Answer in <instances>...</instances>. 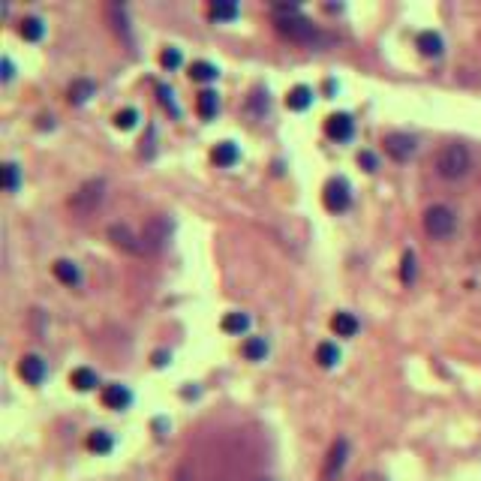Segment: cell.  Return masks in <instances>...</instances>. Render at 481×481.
I'll list each match as a JSON object with an SVG mask.
<instances>
[{
  "mask_svg": "<svg viewBox=\"0 0 481 481\" xmlns=\"http://www.w3.org/2000/svg\"><path fill=\"white\" fill-rule=\"evenodd\" d=\"M274 24L283 36H289V40H295L301 45H322L325 40H328V36H322V30L310 18L301 16V9L295 4H277L274 6Z\"/></svg>",
  "mask_w": 481,
  "mask_h": 481,
  "instance_id": "6da1fadb",
  "label": "cell"
},
{
  "mask_svg": "<svg viewBox=\"0 0 481 481\" xmlns=\"http://www.w3.org/2000/svg\"><path fill=\"white\" fill-rule=\"evenodd\" d=\"M469 166H473V156H469V148L460 141H451L436 153V172L445 180H460L466 178Z\"/></svg>",
  "mask_w": 481,
  "mask_h": 481,
  "instance_id": "7a4b0ae2",
  "label": "cell"
},
{
  "mask_svg": "<svg viewBox=\"0 0 481 481\" xmlns=\"http://www.w3.org/2000/svg\"><path fill=\"white\" fill-rule=\"evenodd\" d=\"M457 228V216L448 204H430L424 211V232L433 238V240H445L451 238Z\"/></svg>",
  "mask_w": 481,
  "mask_h": 481,
  "instance_id": "3957f363",
  "label": "cell"
},
{
  "mask_svg": "<svg viewBox=\"0 0 481 481\" xmlns=\"http://www.w3.org/2000/svg\"><path fill=\"white\" fill-rule=\"evenodd\" d=\"M139 238H141V250L144 253H160L168 244V238H172V220H168L166 214H153L151 220L144 223Z\"/></svg>",
  "mask_w": 481,
  "mask_h": 481,
  "instance_id": "277c9868",
  "label": "cell"
},
{
  "mask_svg": "<svg viewBox=\"0 0 481 481\" xmlns=\"http://www.w3.org/2000/svg\"><path fill=\"white\" fill-rule=\"evenodd\" d=\"M103 196H105V180L103 178H93V180H84V184L72 192V199H69V208L76 211V214H91V211H96L100 208V202H103Z\"/></svg>",
  "mask_w": 481,
  "mask_h": 481,
  "instance_id": "5b68a950",
  "label": "cell"
},
{
  "mask_svg": "<svg viewBox=\"0 0 481 481\" xmlns=\"http://www.w3.org/2000/svg\"><path fill=\"white\" fill-rule=\"evenodd\" d=\"M322 202H325V208L334 211V214L346 211L349 204H352V187H349V180L346 178H331L328 184H325V190H322Z\"/></svg>",
  "mask_w": 481,
  "mask_h": 481,
  "instance_id": "8992f818",
  "label": "cell"
},
{
  "mask_svg": "<svg viewBox=\"0 0 481 481\" xmlns=\"http://www.w3.org/2000/svg\"><path fill=\"white\" fill-rule=\"evenodd\" d=\"M382 144H385V153H388L391 160H397V163L412 160V153L418 148V141L409 136V132H388V136L382 139Z\"/></svg>",
  "mask_w": 481,
  "mask_h": 481,
  "instance_id": "52a82bcc",
  "label": "cell"
},
{
  "mask_svg": "<svg viewBox=\"0 0 481 481\" xmlns=\"http://www.w3.org/2000/svg\"><path fill=\"white\" fill-rule=\"evenodd\" d=\"M108 238H112V244H115L117 250L132 253V256H139V253H144V250H141V238H139V235H132V228H129L127 223H115V226H108Z\"/></svg>",
  "mask_w": 481,
  "mask_h": 481,
  "instance_id": "ba28073f",
  "label": "cell"
},
{
  "mask_svg": "<svg viewBox=\"0 0 481 481\" xmlns=\"http://www.w3.org/2000/svg\"><path fill=\"white\" fill-rule=\"evenodd\" d=\"M346 457H349V442H346V439H337V442L331 445V451H328V460H325L322 481H334L337 475H340L343 466H346Z\"/></svg>",
  "mask_w": 481,
  "mask_h": 481,
  "instance_id": "9c48e42d",
  "label": "cell"
},
{
  "mask_svg": "<svg viewBox=\"0 0 481 481\" xmlns=\"http://www.w3.org/2000/svg\"><path fill=\"white\" fill-rule=\"evenodd\" d=\"M325 132H328V139H334V141H349L355 132V120L346 112H337L325 120Z\"/></svg>",
  "mask_w": 481,
  "mask_h": 481,
  "instance_id": "30bf717a",
  "label": "cell"
},
{
  "mask_svg": "<svg viewBox=\"0 0 481 481\" xmlns=\"http://www.w3.org/2000/svg\"><path fill=\"white\" fill-rule=\"evenodd\" d=\"M45 361L40 358V355H24L21 358V364H18V373H21V376L24 379H28L30 385H40L42 379H45Z\"/></svg>",
  "mask_w": 481,
  "mask_h": 481,
  "instance_id": "8fae6325",
  "label": "cell"
},
{
  "mask_svg": "<svg viewBox=\"0 0 481 481\" xmlns=\"http://www.w3.org/2000/svg\"><path fill=\"white\" fill-rule=\"evenodd\" d=\"M132 403V391L127 385H105L103 388V406L108 409H127Z\"/></svg>",
  "mask_w": 481,
  "mask_h": 481,
  "instance_id": "7c38bea8",
  "label": "cell"
},
{
  "mask_svg": "<svg viewBox=\"0 0 481 481\" xmlns=\"http://www.w3.org/2000/svg\"><path fill=\"white\" fill-rule=\"evenodd\" d=\"M52 271H54V277L60 283H66V286H79L81 283V271H79V265L76 262H69V259H57L54 265H52Z\"/></svg>",
  "mask_w": 481,
  "mask_h": 481,
  "instance_id": "4fadbf2b",
  "label": "cell"
},
{
  "mask_svg": "<svg viewBox=\"0 0 481 481\" xmlns=\"http://www.w3.org/2000/svg\"><path fill=\"white\" fill-rule=\"evenodd\" d=\"M214 163L216 166H223V168H228V166H235L238 163V156H240V151H238V144L235 141H220L214 148Z\"/></svg>",
  "mask_w": 481,
  "mask_h": 481,
  "instance_id": "5bb4252c",
  "label": "cell"
},
{
  "mask_svg": "<svg viewBox=\"0 0 481 481\" xmlns=\"http://www.w3.org/2000/svg\"><path fill=\"white\" fill-rule=\"evenodd\" d=\"M418 48H421V54H427V57H439L445 45L436 30H424V33H418Z\"/></svg>",
  "mask_w": 481,
  "mask_h": 481,
  "instance_id": "9a60e30c",
  "label": "cell"
},
{
  "mask_svg": "<svg viewBox=\"0 0 481 481\" xmlns=\"http://www.w3.org/2000/svg\"><path fill=\"white\" fill-rule=\"evenodd\" d=\"M310 103H313V91L307 84H298V88H292L286 96V105L292 108V112H304V108H310Z\"/></svg>",
  "mask_w": 481,
  "mask_h": 481,
  "instance_id": "2e32d148",
  "label": "cell"
},
{
  "mask_svg": "<svg viewBox=\"0 0 481 481\" xmlns=\"http://www.w3.org/2000/svg\"><path fill=\"white\" fill-rule=\"evenodd\" d=\"M18 33H21L28 42H36V40H42L45 24H42V18H40V16H24V18H21Z\"/></svg>",
  "mask_w": 481,
  "mask_h": 481,
  "instance_id": "e0dca14e",
  "label": "cell"
},
{
  "mask_svg": "<svg viewBox=\"0 0 481 481\" xmlns=\"http://www.w3.org/2000/svg\"><path fill=\"white\" fill-rule=\"evenodd\" d=\"M93 91H96V84L93 81H88V79H79V81H72V88H69V103L72 105H84L93 96Z\"/></svg>",
  "mask_w": 481,
  "mask_h": 481,
  "instance_id": "ac0fdd59",
  "label": "cell"
},
{
  "mask_svg": "<svg viewBox=\"0 0 481 481\" xmlns=\"http://www.w3.org/2000/svg\"><path fill=\"white\" fill-rule=\"evenodd\" d=\"M331 328L337 337H355L358 331V319L352 316V313H337V316L331 319Z\"/></svg>",
  "mask_w": 481,
  "mask_h": 481,
  "instance_id": "d6986e66",
  "label": "cell"
},
{
  "mask_svg": "<svg viewBox=\"0 0 481 481\" xmlns=\"http://www.w3.org/2000/svg\"><path fill=\"white\" fill-rule=\"evenodd\" d=\"M247 328H250V316H247V313L235 310V313H226V316H223V331L226 334H244Z\"/></svg>",
  "mask_w": 481,
  "mask_h": 481,
  "instance_id": "ffe728a7",
  "label": "cell"
},
{
  "mask_svg": "<svg viewBox=\"0 0 481 481\" xmlns=\"http://www.w3.org/2000/svg\"><path fill=\"white\" fill-rule=\"evenodd\" d=\"M69 382H72V388H79V391H91V388H96V373L91 367H76Z\"/></svg>",
  "mask_w": 481,
  "mask_h": 481,
  "instance_id": "44dd1931",
  "label": "cell"
},
{
  "mask_svg": "<svg viewBox=\"0 0 481 481\" xmlns=\"http://www.w3.org/2000/svg\"><path fill=\"white\" fill-rule=\"evenodd\" d=\"M88 448H91V451H96V454H108V451L115 448L112 433H105V430H93L91 436H88Z\"/></svg>",
  "mask_w": 481,
  "mask_h": 481,
  "instance_id": "7402d4cb",
  "label": "cell"
},
{
  "mask_svg": "<svg viewBox=\"0 0 481 481\" xmlns=\"http://www.w3.org/2000/svg\"><path fill=\"white\" fill-rule=\"evenodd\" d=\"M196 108H199V115L208 120V117H214L216 115V108H220V100H216V93L214 91H202L199 93V100H196Z\"/></svg>",
  "mask_w": 481,
  "mask_h": 481,
  "instance_id": "603a6c76",
  "label": "cell"
},
{
  "mask_svg": "<svg viewBox=\"0 0 481 481\" xmlns=\"http://www.w3.org/2000/svg\"><path fill=\"white\" fill-rule=\"evenodd\" d=\"M211 18L214 21H232V18H238V4H228V0H214V4H211Z\"/></svg>",
  "mask_w": 481,
  "mask_h": 481,
  "instance_id": "cb8c5ba5",
  "label": "cell"
},
{
  "mask_svg": "<svg viewBox=\"0 0 481 481\" xmlns=\"http://www.w3.org/2000/svg\"><path fill=\"white\" fill-rule=\"evenodd\" d=\"M316 361H319V367L331 370V367H337V361H340V349H337L334 343H322L316 349Z\"/></svg>",
  "mask_w": 481,
  "mask_h": 481,
  "instance_id": "d4e9b609",
  "label": "cell"
},
{
  "mask_svg": "<svg viewBox=\"0 0 481 481\" xmlns=\"http://www.w3.org/2000/svg\"><path fill=\"white\" fill-rule=\"evenodd\" d=\"M220 72H216L214 64H208V60H196V64L190 66V79L192 81H214Z\"/></svg>",
  "mask_w": 481,
  "mask_h": 481,
  "instance_id": "484cf974",
  "label": "cell"
},
{
  "mask_svg": "<svg viewBox=\"0 0 481 481\" xmlns=\"http://www.w3.org/2000/svg\"><path fill=\"white\" fill-rule=\"evenodd\" d=\"M244 355L250 361H262L265 355H268V343H265V337H250V340L244 343Z\"/></svg>",
  "mask_w": 481,
  "mask_h": 481,
  "instance_id": "4316f807",
  "label": "cell"
},
{
  "mask_svg": "<svg viewBox=\"0 0 481 481\" xmlns=\"http://www.w3.org/2000/svg\"><path fill=\"white\" fill-rule=\"evenodd\" d=\"M400 280H403L406 286H412V283H415V253H412V250H406V253H403V265H400Z\"/></svg>",
  "mask_w": 481,
  "mask_h": 481,
  "instance_id": "83f0119b",
  "label": "cell"
},
{
  "mask_svg": "<svg viewBox=\"0 0 481 481\" xmlns=\"http://www.w3.org/2000/svg\"><path fill=\"white\" fill-rule=\"evenodd\" d=\"M18 180H21V172L16 163H4V190L6 192H16L18 190Z\"/></svg>",
  "mask_w": 481,
  "mask_h": 481,
  "instance_id": "f1b7e54d",
  "label": "cell"
},
{
  "mask_svg": "<svg viewBox=\"0 0 481 481\" xmlns=\"http://www.w3.org/2000/svg\"><path fill=\"white\" fill-rule=\"evenodd\" d=\"M136 120H139L136 108H124V112H117L115 127H117V129H132V127H136Z\"/></svg>",
  "mask_w": 481,
  "mask_h": 481,
  "instance_id": "f546056e",
  "label": "cell"
},
{
  "mask_svg": "<svg viewBox=\"0 0 481 481\" xmlns=\"http://www.w3.org/2000/svg\"><path fill=\"white\" fill-rule=\"evenodd\" d=\"M180 60H184V57H180V48H175V45H168L166 52L160 54V64H163L166 69H178Z\"/></svg>",
  "mask_w": 481,
  "mask_h": 481,
  "instance_id": "4dcf8cb0",
  "label": "cell"
},
{
  "mask_svg": "<svg viewBox=\"0 0 481 481\" xmlns=\"http://www.w3.org/2000/svg\"><path fill=\"white\" fill-rule=\"evenodd\" d=\"M156 93H160V103H163L166 108H172V115H175V117H180V108H178V103H175L172 88H166V84H160V88H156Z\"/></svg>",
  "mask_w": 481,
  "mask_h": 481,
  "instance_id": "1f68e13d",
  "label": "cell"
},
{
  "mask_svg": "<svg viewBox=\"0 0 481 481\" xmlns=\"http://www.w3.org/2000/svg\"><path fill=\"white\" fill-rule=\"evenodd\" d=\"M0 69H4V72H0V79H4V81H12V76H16V66H12L9 57L0 60Z\"/></svg>",
  "mask_w": 481,
  "mask_h": 481,
  "instance_id": "d6a6232c",
  "label": "cell"
},
{
  "mask_svg": "<svg viewBox=\"0 0 481 481\" xmlns=\"http://www.w3.org/2000/svg\"><path fill=\"white\" fill-rule=\"evenodd\" d=\"M358 163L364 166L367 172H376V156H373V153H367V151H364V153H358Z\"/></svg>",
  "mask_w": 481,
  "mask_h": 481,
  "instance_id": "836d02e7",
  "label": "cell"
},
{
  "mask_svg": "<svg viewBox=\"0 0 481 481\" xmlns=\"http://www.w3.org/2000/svg\"><path fill=\"white\" fill-rule=\"evenodd\" d=\"M166 361H168V352H156L153 355V367H166Z\"/></svg>",
  "mask_w": 481,
  "mask_h": 481,
  "instance_id": "e575fe53",
  "label": "cell"
},
{
  "mask_svg": "<svg viewBox=\"0 0 481 481\" xmlns=\"http://www.w3.org/2000/svg\"><path fill=\"white\" fill-rule=\"evenodd\" d=\"M355 481H385V475H379V473H367V475H358Z\"/></svg>",
  "mask_w": 481,
  "mask_h": 481,
  "instance_id": "d590c367",
  "label": "cell"
},
{
  "mask_svg": "<svg viewBox=\"0 0 481 481\" xmlns=\"http://www.w3.org/2000/svg\"><path fill=\"white\" fill-rule=\"evenodd\" d=\"M178 481H187V473H180V475H178Z\"/></svg>",
  "mask_w": 481,
  "mask_h": 481,
  "instance_id": "8d00e7d4",
  "label": "cell"
},
{
  "mask_svg": "<svg viewBox=\"0 0 481 481\" xmlns=\"http://www.w3.org/2000/svg\"><path fill=\"white\" fill-rule=\"evenodd\" d=\"M259 481H268V478H259Z\"/></svg>",
  "mask_w": 481,
  "mask_h": 481,
  "instance_id": "74e56055",
  "label": "cell"
}]
</instances>
